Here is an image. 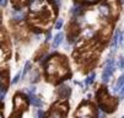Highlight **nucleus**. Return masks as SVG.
Wrapping results in <instances>:
<instances>
[{"mask_svg":"<svg viewBox=\"0 0 124 118\" xmlns=\"http://www.w3.org/2000/svg\"><path fill=\"white\" fill-rule=\"evenodd\" d=\"M30 24L41 30H47L55 17V11L47 0H33L30 5Z\"/></svg>","mask_w":124,"mask_h":118,"instance_id":"nucleus-1","label":"nucleus"},{"mask_svg":"<svg viewBox=\"0 0 124 118\" xmlns=\"http://www.w3.org/2000/svg\"><path fill=\"white\" fill-rule=\"evenodd\" d=\"M69 74V68L68 63L64 57L62 55H54L47 64L46 66V75L48 80L55 81L59 79H63L68 76Z\"/></svg>","mask_w":124,"mask_h":118,"instance_id":"nucleus-2","label":"nucleus"},{"mask_svg":"<svg viewBox=\"0 0 124 118\" xmlns=\"http://www.w3.org/2000/svg\"><path fill=\"white\" fill-rule=\"evenodd\" d=\"M97 100H98V105L101 110L104 112H113L117 107V100L109 96L106 89H101L98 91Z\"/></svg>","mask_w":124,"mask_h":118,"instance_id":"nucleus-3","label":"nucleus"},{"mask_svg":"<svg viewBox=\"0 0 124 118\" xmlns=\"http://www.w3.org/2000/svg\"><path fill=\"white\" fill-rule=\"evenodd\" d=\"M68 112V105L66 103H55L48 113L47 118H65V114Z\"/></svg>","mask_w":124,"mask_h":118,"instance_id":"nucleus-4","label":"nucleus"},{"mask_svg":"<svg viewBox=\"0 0 124 118\" xmlns=\"http://www.w3.org/2000/svg\"><path fill=\"white\" fill-rule=\"evenodd\" d=\"M14 112H16V113H22L26 108H27V101H26V98L23 97V96H21L20 94L19 95H16L15 97H14Z\"/></svg>","mask_w":124,"mask_h":118,"instance_id":"nucleus-5","label":"nucleus"},{"mask_svg":"<svg viewBox=\"0 0 124 118\" xmlns=\"http://www.w3.org/2000/svg\"><path fill=\"white\" fill-rule=\"evenodd\" d=\"M76 117H93V107L91 106V103L84 102L76 111Z\"/></svg>","mask_w":124,"mask_h":118,"instance_id":"nucleus-6","label":"nucleus"},{"mask_svg":"<svg viewBox=\"0 0 124 118\" xmlns=\"http://www.w3.org/2000/svg\"><path fill=\"white\" fill-rule=\"evenodd\" d=\"M114 71V62L112 59H109L107 63H106V66H104V69H103V73H102V81L103 82H107L109 81L112 74Z\"/></svg>","mask_w":124,"mask_h":118,"instance_id":"nucleus-7","label":"nucleus"},{"mask_svg":"<svg viewBox=\"0 0 124 118\" xmlns=\"http://www.w3.org/2000/svg\"><path fill=\"white\" fill-rule=\"evenodd\" d=\"M106 5L108 6V11H109V15L112 16V19H117L118 15H119V3L117 0H107L106 1Z\"/></svg>","mask_w":124,"mask_h":118,"instance_id":"nucleus-8","label":"nucleus"},{"mask_svg":"<svg viewBox=\"0 0 124 118\" xmlns=\"http://www.w3.org/2000/svg\"><path fill=\"white\" fill-rule=\"evenodd\" d=\"M68 30H69V42H74L75 38L78 37V35L80 33V27L73 22L68 26Z\"/></svg>","mask_w":124,"mask_h":118,"instance_id":"nucleus-9","label":"nucleus"},{"mask_svg":"<svg viewBox=\"0 0 124 118\" xmlns=\"http://www.w3.org/2000/svg\"><path fill=\"white\" fill-rule=\"evenodd\" d=\"M111 32H112V26H111V25H104V26L100 30V33H98L101 41H102V42L108 41V39H109V36H111Z\"/></svg>","mask_w":124,"mask_h":118,"instance_id":"nucleus-10","label":"nucleus"},{"mask_svg":"<svg viewBox=\"0 0 124 118\" xmlns=\"http://www.w3.org/2000/svg\"><path fill=\"white\" fill-rule=\"evenodd\" d=\"M57 94H58L59 97H62V98H66V97L70 95V89H69L66 85H63V86L58 87Z\"/></svg>","mask_w":124,"mask_h":118,"instance_id":"nucleus-11","label":"nucleus"},{"mask_svg":"<svg viewBox=\"0 0 124 118\" xmlns=\"http://www.w3.org/2000/svg\"><path fill=\"white\" fill-rule=\"evenodd\" d=\"M123 87H124V74L120 75V76L118 78V80L116 81V84L113 85V91H114V92H119Z\"/></svg>","mask_w":124,"mask_h":118,"instance_id":"nucleus-12","label":"nucleus"},{"mask_svg":"<svg viewBox=\"0 0 124 118\" xmlns=\"http://www.w3.org/2000/svg\"><path fill=\"white\" fill-rule=\"evenodd\" d=\"M30 102H31L33 106H36V107H41V106L43 105L42 100H41L39 97H37V96H34V95H31V96H30Z\"/></svg>","mask_w":124,"mask_h":118,"instance_id":"nucleus-13","label":"nucleus"},{"mask_svg":"<svg viewBox=\"0 0 124 118\" xmlns=\"http://www.w3.org/2000/svg\"><path fill=\"white\" fill-rule=\"evenodd\" d=\"M63 37H64V35H63L62 32L57 33V36L54 37V41H53V47H58L63 42Z\"/></svg>","mask_w":124,"mask_h":118,"instance_id":"nucleus-14","label":"nucleus"},{"mask_svg":"<svg viewBox=\"0 0 124 118\" xmlns=\"http://www.w3.org/2000/svg\"><path fill=\"white\" fill-rule=\"evenodd\" d=\"M12 19L16 20V21H21V20L23 19V11H22V10L14 11V12H12Z\"/></svg>","mask_w":124,"mask_h":118,"instance_id":"nucleus-15","label":"nucleus"},{"mask_svg":"<svg viewBox=\"0 0 124 118\" xmlns=\"http://www.w3.org/2000/svg\"><path fill=\"white\" fill-rule=\"evenodd\" d=\"M8 84H9V76H8V73L6 71H4L3 73V75H1V85H3V87H8Z\"/></svg>","mask_w":124,"mask_h":118,"instance_id":"nucleus-16","label":"nucleus"},{"mask_svg":"<svg viewBox=\"0 0 124 118\" xmlns=\"http://www.w3.org/2000/svg\"><path fill=\"white\" fill-rule=\"evenodd\" d=\"M71 14L73 15H80L81 14V6H74L73 9H71Z\"/></svg>","mask_w":124,"mask_h":118,"instance_id":"nucleus-17","label":"nucleus"},{"mask_svg":"<svg viewBox=\"0 0 124 118\" xmlns=\"http://www.w3.org/2000/svg\"><path fill=\"white\" fill-rule=\"evenodd\" d=\"M93 79H95V74L92 73L90 76H87V78H86V80H85V84H86V85H90V84H92Z\"/></svg>","mask_w":124,"mask_h":118,"instance_id":"nucleus-18","label":"nucleus"},{"mask_svg":"<svg viewBox=\"0 0 124 118\" xmlns=\"http://www.w3.org/2000/svg\"><path fill=\"white\" fill-rule=\"evenodd\" d=\"M117 65H118V68H119L120 70H124V58H123V57L119 58V60L117 62Z\"/></svg>","mask_w":124,"mask_h":118,"instance_id":"nucleus-19","label":"nucleus"},{"mask_svg":"<svg viewBox=\"0 0 124 118\" xmlns=\"http://www.w3.org/2000/svg\"><path fill=\"white\" fill-rule=\"evenodd\" d=\"M22 75H23V74H22L21 71H20V73H17V74L15 75V78L12 79V81H11V82H12V84H16L17 81H19V80H20V78H21Z\"/></svg>","mask_w":124,"mask_h":118,"instance_id":"nucleus-20","label":"nucleus"},{"mask_svg":"<svg viewBox=\"0 0 124 118\" xmlns=\"http://www.w3.org/2000/svg\"><path fill=\"white\" fill-rule=\"evenodd\" d=\"M30 68H31V62H26V64H25V68H23V71H22V74L25 75L28 70H30Z\"/></svg>","mask_w":124,"mask_h":118,"instance_id":"nucleus-21","label":"nucleus"},{"mask_svg":"<svg viewBox=\"0 0 124 118\" xmlns=\"http://www.w3.org/2000/svg\"><path fill=\"white\" fill-rule=\"evenodd\" d=\"M31 80H32L33 82L38 80V73H37V71H33V73H32V75H31Z\"/></svg>","mask_w":124,"mask_h":118,"instance_id":"nucleus-22","label":"nucleus"},{"mask_svg":"<svg viewBox=\"0 0 124 118\" xmlns=\"http://www.w3.org/2000/svg\"><path fill=\"white\" fill-rule=\"evenodd\" d=\"M5 94H6V89L5 87H1V91H0V98H1V100L5 98Z\"/></svg>","mask_w":124,"mask_h":118,"instance_id":"nucleus-23","label":"nucleus"},{"mask_svg":"<svg viewBox=\"0 0 124 118\" xmlns=\"http://www.w3.org/2000/svg\"><path fill=\"white\" fill-rule=\"evenodd\" d=\"M63 26V20L62 19H59L58 21H57V24H55V28L57 30H60V27Z\"/></svg>","mask_w":124,"mask_h":118,"instance_id":"nucleus-24","label":"nucleus"},{"mask_svg":"<svg viewBox=\"0 0 124 118\" xmlns=\"http://www.w3.org/2000/svg\"><path fill=\"white\" fill-rule=\"evenodd\" d=\"M34 91H36V90H34V87H28V89L26 90V92H27L30 96H31V95H33V94H34Z\"/></svg>","mask_w":124,"mask_h":118,"instance_id":"nucleus-25","label":"nucleus"},{"mask_svg":"<svg viewBox=\"0 0 124 118\" xmlns=\"http://www.w3.org/2000/svg\"><path fill=\"white\" fill-rule=\"evenodd\" d=\"M10 118H21V114H20V113H16V112H14V113L10 116Z\"/></svg>","mask_w":124,"mask_h":118,"instance_id":"nucleus-26","label":"nucleus"},{"mask_svg":"<svg viewBox=\"0 0 124 118\" xmlns=\"http://www.w3.org/2000/svg\"><path fill=\"white\" fill-rule=\"evenodd\" d=\"M119 97H120V98H124V87L119 91Z\"/></svg>","mask_w":124,"mask_h":118,"instance_id":"nucleus-27","label":"nucleus"},{"mask_svg":"<svg viewBox=\"0 0 124 118\" xmlns=\"http://www.w3.org/2000/svg\"><path fill=\"white\" fill-rule=\"evenodd\" d=\"M37 114H38V118H43V112H42L41 110H38V112H37Z\"/></svg>","mask_w":124,"mask_h":118,"instance_id":"nucleus-28","label":"nucleus"},{"mask_svg":"<svg viewBox=\"0 0 124 118\" xmlns=\"http://www.w3.org/2000/svg\"><path fill=\"white\" fill-rule=\"evenodd\" d=\"M0 4H1V6H5L8 4V0H0Z\"/></svg>","mask_w":124,"mask_h":118,"instance_id":"nucleus-29","label":"nucleus"},{"mask_svg":"<svg viewBox=\"0 0 124 118\" xmlns=\"http://www.w3.org/2000/svg\"><path fill=\"white\" fill-rule=\"evenodd\" d=\"M15 1H16V3H19V4H25L27 0H15Z\"/></svg>","mask_w":124,"mask_h":118,"instance_id":"nucleus-30","label":"nucleus"},{"mask_svg":"<svg viewBox=\"0 0 124 118\" xmlns=\"http://www.w3.org/2000/svg\"><path fill=\"white\" fill-rule=\"evenodd\" d=\"M84 1H86V3H95V1H97V0H84Z\"/></svg>","mask_w":124,"mask_h":118,"instance_id":"nucleus-31","label":"nucleus"},{"mask_svg":"<svg viewBox=\"0 0 124 118\" xmlns=\"http://www.w3.org/2000/svg\"><path fill=\"white\" fill-rule=\"evenodd\" d=\"M55 3H58V4H60V0H54Z\"/></svg>","mask_w":124,"mask_h":118,"instance_id":"nucleus-32","label":"nucleus"},{"mask_svg":"<svg viewBox=\"0 0 124 118\" xmlns=\"http://www.w3.org/2000/svg\"><path fill=\"white\" fill-rule=\"evenodd\" d=\"M81 118H92V117H81Z\"/></svg>","mask_w":124,"mask_h":118,"instance_id":"nucleus-33","label":"nucleus"},{"mask_svg":"<svg viewBox=\"0 0 124 118\" xmlns=\"http://www.w3.org/2000/svg\"><path fill=\"white\" fill-rule=\"evenodd\" d=\"M122 118H124V116H123V117H122Z\"/></svg>","mask_w":124,"mask_h":118,"instance_id":"nucleus-34","label":"nucleus"}]
</instances>
